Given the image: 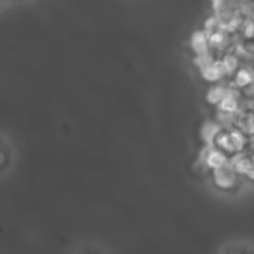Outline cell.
Listing matches in <instances>:
<instances>
[{
    "instance_id": "6da1fadb",
    "label": "cell",
    "mask_w": 254,
    "mask_h": 254,
    "mask_svg": "<svg viewBox=\"0 0 254 254\" xmlns=\"http://www.w3.org/2000/svg\"><path fill=\"white\" fill-rule=\"evenodd\" d=\"M213 177H214V183H216L220 189H231V188L235 186V183H237V180H238V179H237L238 174H237L235 170L231 167L229 161H228L225 165H222V167L213 170Z\"/></svg>"
},
{
    "instance_id": "7a4b0ae2",
    "label": "cell",
    "mask_w": 254,
    "mask_h": 254,
    "mask_svg": "<svg viewBox=\"0 0 254 254\" xmlns=\"http://www.w3.org/2000/svg\"><path fill=\"white\" fill-rule=\"evenodd\" d=\"M15 159V150L10 141L0 134V177H3L6 173L10 171Z\"/></svg>"
},
{
    "instance_id": "3957f363",
    "label": "cell",
    "mask_w": 254,
    "mask_h": 254,
    "mask_svg": "<svg viewBox=\"0 0 254 254\" xmlns=\"http://www.w3.org/2000/svg\"><path fill=\"white\" fill-rule=\"evenodd\" d=\"M222 131H223V129H222V127H220L219 122L208 119V121H205V122L201 125L199 134H201V138L204 140V143H205L207 146H213L214 141H216V138H217V135H219Z\"/></svg>"
},
{
    "instance_id": "8992f818",
    "label": "cell",
    "mask_w": 254,
    "mask_h": 254,
    "mask_svg": "<svg viewBox=\"0 0 254 254\" xmlns=\"http://www.w3.org/2000/svg\"><path fill=\"white\" fill-rule=\"evenodd\" d=\"M229 164L237 174H247V170L250 167V158L244 156V153H235L229 159Z\"/></svg>"
},
{
    "instance_id": "9c48e42d",
    "label": "cell",
    "mask_w": 254,
    "mask_h": 254,
    "mask_svg": "<svg viewBox=\"0 0 254 254\" xmlns=\"http://www.w3.org/2000/svg\"><path fill=\"white\" fill-rule=\"evenodd\" d=\"M219 109L223 113H229V115L235 113L238 110V98H237V95L232 91H229V94L220 101Z\"/></svg>"
},
{
    "instance_id": "9a60e30c",
    "label": "cell",
    "mask_w": 254,
    "mask_h": 254,
    "mask_svg": "<svg viewBox=\"0 0 254 254\" xmlns=\"http://www.w3.org/2000/svg\"><path fill=\"white\" fill-rule=\"evenodd\" d=\"M247 176L254 180V155L250 158V167H249V170H247Z\"/></svg>"
},
{
    "instance_id": "52a82bcc",
    "label": "cell",
    "mask_w": 254,
    "mask_h": 254,
    "mask_svg": "<svg viewBox=\"0 0 254 254\" xmlns=\"http://www.w3.org/2000/svg\"><path fill=\"white\" fill-rule=\"evenodd\" d=\"M229 135V144H231V152L241 153L243 147L246 146V135L240 129H232L228 132Z\"/></svg>"
},
{
    "instance_id": "4fadbf2b",
    "label": "cell",
    "mask_w": 254,
    "mask_h": 254,
    "mask_svg": "<svg viewBox=\"0 0 254 254\" xmlns=\"http://www.w3.org/2000/svg\"><path fill=\"white\" fill-rule=\"evenodd\" d=\"M213 61H214V60H213V55H211L208 51L201 52V54H196V57H195V64H198L201 68L207 67V65L211 64Z\"/></svg>"
},
{
    "instance_id": "5bb4252c",
    "label": "cell",
    "mask_w": 254,
    "mask_h": 254,
    "mask_svg": "<svg viewBox=\"0 0 254 254\" xmlns=\"http://www.w3.org/2000/svg\"><path fill=\"white\" fill-rule=\"evenodd\" d=\"M220 63H222L225 73H232L237 68V58L234 55H226Z\"/></svg>"
},
{
    "instance_id": "7c38bea8",
    "label": "cell",
    "mask_w": 254,
    "mask_h": 254,
    "mask_svg": "<svg viewBox=\"0 0 254 254\" xmlns=\"http://www.w3.org/2000/svg\"><path fill=\"white\" fill-rule=\"evenodd\" d=\"M235 82L238 83V86H249V85L253 82V74H252V71L247 70V68H241V70L237 73Z\"/></svg>"
},
{
    "instance_id": "277c9868",
    "label": "cell",
    "mask_w": 254,
    "mask_h": 254,
    "mask_svg": "<svg viewBox=\"0 0 254 254\" xmlns=\"http://www.w3.org/2000/svg\"><path fill=\"white\" fill-rule=\"evenodd\" d=\"M208 42H210V37L204 30L193 31V34L190 37V45H192V48H193V51L196 54L208 51Z\"/></svg>"
},
{
    "instance_id": "30bf717a",
    "label": "cell",
    "mask_w": 254,
    "mask_h": 254,
    "mask_svg": "<svg viewBox=\"0 0 254 254\" xmlns=\"http://www.w3.org/2000/svg\"><path fill=\"white\" fill-rule=\"evenodd\" d=\"M238 129L246 135V134H254V113L246 112L241 115L238 119Z\"/></svg>"
},
{
    "instance_id": "ba28073f",
    "label": "cell",
    "mask_w": 254,
    "mask_h": 254,
    "mask_svg": "<svg viewBox=\"0 0 254 254\" xmlns=\"http://www.w3.org/2000/svg\"><path fill=\"white\" fill-rule=\"evenodd\" d=\"M231 89H228L226 86L223 85H214L208 89L207 92V100L211 103V104H220V101L229 94Z\"/></svg>"
},
{
    "instance_id": "8fae6325",
    "label": "cell",
    "mask_w": 254,
    "mask_h": 254,
    "mask_svg": "<svg viewBox=\"0 0 254 254\" xmlns=\"http://www.w3.org/2000/svg\"><path fill=\"white\" fill-rule=\"evenodd\" d=\"M73 254H106L104 249L98 244L89 243V244H80Z\"/></svg>"
},
{
    "instance_id": "5b68a950",
    "label": "cell",
    "mask_w": 254,
    "mask_h": 254,
    "mask_svg": "<svg viewBox=\"0 0 254 254\" xmlns=\"http://www.w3.org/2000/svg\"><path fill=\"white\" fill-rule=\"evenodd\" d=\"M201 73H202L204 79H207L208 82H217L225 74V70H223L220 61H213L207 67L201 68Z\"/></svg>"
}]
</instances>
